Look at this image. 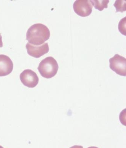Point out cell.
Segmentation results:
<instances>
[{
	"mask_svg": "<svg viewBox=\"0 0 126 148\" xmlns=\"http://www.w3.org/2000/svg\"><path fill=\"white\" fill-rule=\"evenodd\" d=\"M98 148L96 147L92 146V147H89L88 148Z\"/></svg>",
	"mask_w": 126,
	"mask_h": 148,
	"instance_id": "cell-13",
	"label": "cell"
},
{
	"mask_svg": "<svg viewBox=\"0 0 126 148\" xmlns=\"http://www.w3.org/2000/svg\"><path fill=\"white\" fill-rule=\"evenodd\" d=\"M93 5L90 1L77 0L74 2L73 8L75 13L81 17H86L92 13Z\"/></svg>",
	"mask_w": 126,
	"mask_h": 148,
	"instance_id": "cell-4",
	"label": "cell"
},
{
	"mask_svg": "<svg viewBox=\"0 0 126 148\" xmlns=\"http://www.w3.org/2000/svg\"><path fill=\"white\" fill-rule=\"evenodd\" d=\"M26 48L28 55L35 58H40L47 53L49 50L48 43L40 45H34L28 42L26 45Z\"/></svg>",
	"mask_w": 126,
	"mask_h": 148,
	"instance_id": "cell-6",
	"label": "cell"
},
{
	"mask_svg": "<svg viewBox=\"0 0 126 148\" xmlns=\"http://www.w3.org/2000/svg\"><path fill=\"white\" fill-rule=\"evenodd\" d=\"M20 79L25 86L34 88L38 85L39 79L35 72L30 69H26L20 75Z\"/></svg>",
	"mask_w": 126,
	"mask_h": 148,
	"instance_id": "cell-5",
	"label": "cell"
},
{
	"mask_svg": "<svg viewBox=\"0 0 126 148\" xmlns=\"http://www.w3.org/2000/svg\"><path fill=\"white\" fill-rule=\"evenodd\" d=\"M90 1L95 8L100 11L103 10L105 8H107L108 7L107 5H108L109 2V1H106V0H103V1L93 0V1Z\"/></svg>",
	"mask_w": 126,
	"mask_h": 148,
	"instance_id": "cell-8",
	"label": "cell"
},
{
	"mask_svg": "<svg viewBox=\"0 0 126 148\" xmlns=\"http://www.w3.org/2000/svg\"><path fill=\"white\" fill-rule=\"evenodd\" d=\"M13 68V61L7 56L0 55V76L9 75Z\"/></svg>",
	"mask_w": 126,
	"mask_h": 148,
	"instance_id": "cell-7",
	"label": "cell"
},
{
	"mask_svg": "<svg viewBox=\"0 0 126 148\" xmlns=\"http://www.w3.org/2000/svg\"><path fill=\"white\" fill-rule=\"evenodd\" d=\"M70 148H83V147L81 146V145H75Z\"/></svg>",
	"mask_w": 126,
	"mask_h": 148,
	"instance_id": "cell-12",
	"label": "cell"
},
{
	"mask_svg": "<svg viewBox=\"0 0 126 148\" xmlns=\"http://www.w3.org/2000/svg\"><path fill=\"white\" fill-rule=\"evenodd\" d=\"M59 68L56 60L52 57L49 56L41 60L38 69L43 77L49 79L56 75Z\"/></svg>",
	"mask_w": 126,
	"mask_h": 148,
	"instance_id": "cell-2",
	"label": "cell"
},
{
	"mask_svg": "<svg viewBox=\"0 0 126 148\" xmlns=\"http://www.w3.org/2000/svg\"><path fill=\"white\" fill-rule=\"evenodd\" d=\"M118 28L122 34L126 36V17L122 18L120 21Z\"/></svg>",
	"mask_w": 126,
	"mask_h": 148,
	"instance_id": "cell-10",
	"label": "cell"
},
{
	"mask_svg": "<svg viewBox=\"0 0 126 148\" xmlns=\"http://www.w3.org/2000/svg\"><path fill=\"white\" fill-rule=\"evenodd\" d=\"M109 66L111 69L120 76H126V60L125 58L118 54L109 59Z\"/></svg>",
	"mask_w": 126,
	"mask_h": 148,
	"instance_id": "cell-3",
	"label": "cell"
},
{
	"mask_svg": "<svg viewBox=\"0 0 126 148\" xmlns=\"http://www.w3.org/2000/svg\"><path fill=\"white\" fill-rule=\"evenodd\" d=\"M50 32L46 25L41 23L31 26L27 31L26 39L34 45H41L49 39Z\"/></svg>",
	"mask_w": 126,
	"mask_h": 148,
	"instance_id": "cell-1",
	"label": "cell"
},
{
	"mask_svg": "<svg viewBox=\"0 0 126 148\" xmlns=\"http://www.w3.org/2000/svg\"><path fill=\"white\" fill-rule=\"evenodd\" d=\"M3 42L2 40V36L1 33H0V47H3Z\"/></svg>",
	"mask_w": 126,
	"mask_h": 148,
	"instance_id": "cell-11",
	"label": "cell"
},
{
	"mask_svg": "<svg viewBox=\"0 0 126 148\" xmlns=\"http://www.w3.org/2000/svg\"><path fill=\"white\" fill-rule=\"evenodd\" d=\"M0 148H3V147H2V146H1V145H0Z\"/></svg>",
	"mask_w": 126,
	"mask_h": 148,
	"instance_id": "cell-14",
	"label": "cell"
},
{
	"mask_svg": "<svg viewBox=\"0 0 126 148\" xmlns=\"http://www.w3.org/2000/svg\"><path fill=\"white\" fill-rule=\"evenodd\" d=\"M115 7L116 12H120L121 13L126 11V1L122 0H117L114 4Z\"/></svg>",
	"mask_w": 126,
	"mask_h": 148,
	"instance_id": "cell-9",
	"label": "cell"
}]
</instances>
